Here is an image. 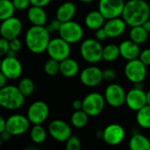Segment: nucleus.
<instances>
[{
  "label": "nucleus",
  "mask_w": 150,
  "mask_h": 150,
  "mask_svg": "<svg viewBox=\"0 0 150 150\" xmlns=\"http://www.w3.org/2000/svg\"><path fill=\"white\" fill-rule=\"evenodd\" d=\"M18 88L25 98H28L33 93L35 90V84H34V82L31 78L23 77L19 80Z\"/></svg>",
  "instance_id": "7c9ffc66"
},
{
  "label": "nucleus",
  "mask_w": 150,
  "mask_h": 150,
  "mask_svg": "<svg viewBox=\"0 0 150 150\" xmlns=\"http://www.w3.org/2000/svg\"><path fill=\"white\" fill-rule=\"evenodd\" d=\"M26 16L32 25H46L47 23V15L44 7L30 5Z\"/></svg>",
  "instance_id": "412c9836"
},
{
  "label": "nucleus",
  "mask_w": 150,
  "mask_h": 150,
  "mask_svg": "<svg viewBox=\"0 0 150 150\" xmlns=\"http://www.w3.org/2000/svg\"><path fill=\"white\" fill-rule=\"evenodd\" d=\"M105 18L101 14V12L98 11H90L84 18V24L87 28L91 30H97L100 27H102L105 22Z\"/></svg>",
  "instance_id": "b1692460"
},
{
  "label": "nucleus",
  "mask_w": 150,
  "mask_h": 150,
  "mask_svg": "<svg viewBox=\"0 0 150 150\" xmlns=\"http://www.w3.org/2000/svg\"><path fill=\"white\" fill-rule=\"evenodd\" d=\"M125 137V129L120 124H110L102 131V139L109 146H117L120 144L124 141Z\"/></svg>",
  "instance_id": "2eb2a0df"
},
{
  "label": "nucleus",
  "mask_w": 150,
  "mask_h": 150,
  "mask_svg": "<svg viewBox=\"0 0 150 150\" xmlns=\"http://www.w3.org/2000/svg\"><path fill=\"white\" fill-rule=\"evenodd\" d=\"M119 48H120V56L127 61H131L139 58L140 53L142 51L140 46L135 42L132 41L131 40H127L122 41L120 44Z\"/></svg>",
  "instance_id": "aec40b11"
},
{
  "label": "nucleus",
  "mask_w": 150,
  "mask_h": 150,
  "mask_svg": "<svg viewBox=\"0 0 150 150\" xmlns=\"http://www.w3.org/2000/svg\"><path fill=\"white\" fill-rule=\"evenodd\" d=\"M146 99H147V105H150V90L148 92H146Z\"/></svg>",
  "instance_id": "09e8293b"
},
{
  "label": "nucleus",
  "mask_w": 150,
  "mask_h": 150,
  "mask_svg": "<svg viewBox=\"0 0 150 150\" xmlns=\"http://www.w3.org/2000/svg\"><path fill=\"white\" fill-rule=\"evenodd\" d=\"M89 120L88 114L83 110H76L75 111L70 117V123L76 128H83L84 127Z\"/></svg>",
  "instance_id": "c85d7f7f"
},
{
  "label": "nucleus",
  "mask_w": 150,
  "mask_h": 150,
  "mask_svg": "<svg viewBox=\"0 0 150 150\" xmlns=\"http://www.w3.org/2000/svg\"><path fill=\"white\" fill-rule=\"evenodd\" d=\"M30 125L31 123L26 115L12 114L6 119L5 130L12 136H19L28 131Z\"/></svg>",
  "instance_id": "9b49d317"
},
{
  "label": "nucleus",
  "mask_w": 150,
  "mask_h": 150,
  "mask_svg": "<svg viewBox=\"0 0 150 150\" xmlns=\"http://www.w3.org/2000/svg\"><path fill=\"white\" fill-rule=\"evenodd\" d=\"M44 71L49 76H56L60 72V62L49 58L44 64Z\"/></svg>",
  "instance_id": "473e14b6"
},
{
  "label": "nucleus",
  "mask_w": 150,
  "mask_h": 150,
  "mask_svg": "<svg viewBox=\"0 0 150 150\" xmlns=\"http://www.w3.org/2000/svg\"><path fill=\"white\" fill-rule=\"evenodd\" d=\"M10 50L9 40L1 37L0 38V58L5 56Z\"/></svg>",
  "instance_id": "4c0bfd02"
},
{
  "label": "nucleus",
  "mask_w": 150,
  "mask_h": 150,
  "mask_svg": "<svg viewBox=\"0 0 150 150\" xmlns=\"http://www.w3.org/2000/svg\"><path fill=\"white\" fill-rule=\"evenodd\" d=\"M125 0H99L98 11L105 19L120 17L125 6Z\"/></svg>",
  "instance_id": "dca6fc26"
},
{
  "label": "nucleus",
  "mask_w": 150,
  "mask_h": 150,
  "mask_svg": "<svg viewBox=\"0 0 150 150\" xmlns=\"http://www.w3.org/2000/svg\"><path fill=\"white\" fill-rule=\"evenodd\" d=\"M103 46L95 38L84 40L80 46V54L88 63L95 64L102 60Z\"/></svg>",
  "instance_id": "20e7f679"
},
{
  "label": "nucleus",
  "mask_w": 150,
  "mask_h": 150,
  "mask_svg": "<svg viewBox=\"0 0 150 150\" xmlns=\"http://www.w3.org/2000/svg\"><path fill=\"white\" fill-rule=\"evenodd\" d=\"M126 93L127 92L121 85L118 83H111L105 88L104 98L106 104L112 107L118 108L125 104Z\"/></svg>",
  "instance_id": "f8f14e48"
},
{
  "label": "nucleus",
  "mask_w": 150,
  "mask_h": 150,
  "mask_svg": "<svg viewBox=\"0 0 150 150\" xmlns=\"http://www.w3.org/2000/svg\"><path fill=\"white\" fill-rule=\"evenodd\" d=\"M136 120L138 125L144 128L149 129L150 128V105H146L142 108L137 111Z\"/></svg>",
  "instance_id": "c756f323"
},
{
  "label": "nucleus",
  "mask_w": 150,
  "mask_h": 150,
  "mask_svg": "<svg viewBox=\"0 0 150 150\" xmlns=\"http://www.w3.org/2000/svg\"><path fill=\"white\" fill-rule=\"evenodd\" d=\"M149 21H150V15H149Z\"/></svg>",
  "instance_id": "864d4df0"
},
{
  "label": "nucleus",
  "mask_w": 150,
  "mask_h": 150,
  "mask_svg": "<svg viewBox=\"0 0 150 150\" xmlns=\"http://www.w3.org/2000/svg\"><path fill=\"white\" fill-rule=\"evenodd\" d=\"M67 150H80L81 149V141L76 135H71L66 142Z\"/></svg>",
  "instance_id": "72a5a7b5"
},
{
  "label": "nucleus",
  "mask_w": 150,
  "mask_h": 150,
  "mask_svg": "<svg viewBox=\"0 0 150 150\" xmlns=\"http://www.w3.org/2000/svg\"><path fill=\"white\" fill-rule=\"evenodd\" d=\"M0 137H1V139H2V141H3V142H8V141H10L11 138L12 137V135H11L9 132H7L6 130H4V131H3V132L0 134Z\"/></svg>",
  "instance_id": "c03bdc74"
},
{
  "label": "nucleus",
  "mask_w": 150,
  "mask_h": 150,
  "mask_svg": "<svg viewBox=\"0 0 150 150\" xmlns=\"http://www.w3.org/2000/svg\"><path fill=\"white\" fill-rule=\"evenodd\" d=\"M25 103V97L20 92L18 86L8 85L0 89V106L8 111L21 108Z\"/></svg>",
  "instance_id": "7ed1b4c3"
},
{
  "label": "nucleus",
  "mask_w": 150,
  "mask_h": 150,
  "mask_svg": "<svg viewBox=\"0 0 150 150\" xmlns=\"http://www.w3.org/2000/svg\"><path fill=\"white\" fill-rule=\"evenodd\" d=\"M16 11H25L31 5L30 0H11Z\"/></svg>",
  "instance_id": "c9c22d12"
},
{
  "label": "nucleus",
  "mask_w": 150,
  "mask_h": 150,
  "mask_svg": "<svg viewBox=\"0 0 150 150\" xmlns=\"http://www.w3.org/2000/svg\"><path fill=\"white\" fill-rule=\"evenodd\" d=\"M125 104L130 110L137 112L147 105L146 92L143 89L134 87L132 90L126 93Z\"/></svg>",
  "instance_id": "f3484780"
},
{
  "label": "nucleus",
  "mask_w": 150,
  "mask_h": 150,
  "mask_svg": "<svg viewBox=\"0 0 150 150\" xmlns=\"http://www.w3.org/2000/svg\"><path fill=\"white\" fill-rule=\"evenodd\" d=\"M47 136V130L44 128L42 124L33 125L30 130V138L32 142L35 144H41L43 143Z\"/></svg>",
  "instance_id": "cd10ccee"
},
{
  "label": "nucleus",
  "mask_w": 150,
  "mask_h": 150,
  "mask_svg": "<svg viewBox=\"0 0 150 150\" xmlns=\"http://www.w3.org/2000/svg\"><path fill=\"white\" fill-rule=\"evenodd\" d=\"M15 11L11 0H0V21L13 16Z\"/></svg>",
  "instance_id": "2f4dec72"
},
{
  "label": "nucleus",
  "mask_w": 150,
  "mask_h": 150,
  "mask_svg": "<svg viewBox=\"0 0 150 150\" xmlns=\"http://www.w3.org/2000/svg\"><path fill=\"white\" fill-rule=\"evenodd\" d=\"M7 81H8L7 77L0 71V89L4 87L7 84Z\"/></svg>",
  "instance_id": "a18cd8bd"
},
{
  "label": "nucleus",
  "mask_w": 150,
  "mask_h": 150,
  "mask_svg": "<svg viewBox=\"0 0 150 150\" xmlns=\"http://www.w3.org/2000/svg\"><path fill=\"white\" fill-rule=\"evenodd\" d=\"M76 13V6L73 2L66 1L62 3L56 10V18L62 23L72 20Z\"/></svg>",
  "instance_id": "4be33fe9"
},
{
  "label": "nucleus",
  "mask_w": 150,
  "mask_h": 150,
  "mask_svg": "<svg viewBox=\"0 0 150 150\" xmlns=\"http://www.w3.org/2000/svg\"><path fill=\"white\" fill-rule=\"evenodd\" d=\"M2 143H3V141H2V139H1V137H0V148H1V146H2Z\"/></svg>",
  "instance_id": "3c124183"
},
{
  "label": "nucleus",
  "mask_w": 150,
  "mask_h": 150,
  "mask_svg": "<svg viewBox=\"0 0 150 150\" xmlns=\"http://www.w3.org/2000/svg\"><path fill=\"white\" fill-rule=\"evenodd\" d=\"M0 25H1V21H0Z\"/></svg>",
  "instance_id": "5fc2aeb1"
},
{
  "label": "nucleus",
  "mask_w": 150,
  "mask_h": 150,
  "mask_svg": "<svg viewBox=\"0 0 150 150\" xmlns=\"http://www.w3.org/2000/svg\"><path fill=\"white\" fill-rule=\"evenodd\" d=\"M59 73L68 78L74 77L79 73V64L75 59L68 57L60 62Z\"/></svg>",
  "instance_id": "5701e85b"
},
{
  "label": "nucleus",
  "mask_w": 150,
  "mask_h": 150,
  "mask_svg": "<svg viewBox=\"0 0 150 150\" xmlns=\"http://www.w3.org/2000/svg\"><path fill=\"white\" fill-rule=\"evenodd\" d=\"M79 78L84 86L96 87L103 82L102 70L96 66L87 67L81 71Z\"/></svg>",
  "instance_id": "a211bd4d"
},
{
  "label": "nucleus",
  "mask_w": 150,
  "mask_h": 150,
  "mask_svg": "<svg viewBox=\"0 0 150 150\" xmlns=\"http://www.w3.org/2000/svg\"><path fill=\"white\" fill-rule=\"evenodd\" d=\"M0 66H1V58H0Z\"/></svg>",
  "instance_id": "603ef678"
},
{
  "label": "nucleus",
  "mask_w": 150,
  "mask_h": 150,
  "mask_svg": "<svg viewBox=\"0 0 150 150\" xmlns=\"http://www.w3.org/2000/svg\"><path fill=\"white\" fill-rule=\"evenodd\" d=\"M103 27L108 36V38H117L124 33L127 28V24L123 18L118 17L110 19H106Z\"/></svg>",
  "instance_id": "6ab92c4d"
},
{
  "label": "nucleus",
  "mask_w": 150,
  "mask_h": 150,
  "mask_svg": "<svg viewBox=\"0 0 150 150\" xmlns=\"http://www.w3.org/2000/svg\"><path fill=\"white\" fill-rule=\"evenodd\" d=\"M0 71L8 80H17L22 75L23 66L17 56L5 55L1 59Z\"/></svg>",
  "instance_id": "1a4fd4ad"
},
{
  "label": "nucleus",
  "mask_w": 150,
  "mask_h": 150,
  "mask_svg": "<svg viewBox=\"0 0 150 150\" xmlns=\"http://www.w3.org/2000/svg\"><path fill=\"white\" fill-rule=\"evenodd\" d=\"M138 59L147 67L150 66V48H146L144 50H142Z\"/></svg>",
  "instance_id": "58836bf2"
},
{
  "label": "nucleus",
  "mask_w": 150,
  "mask_h": 150,
  "mask_svg": "<svg viewBox=\"0 0 150 150\" xmlns=\"http://www.w3.org/2000/svg\"><path fill=\"white\" fill-rule=\"evenodd\" d=\"M49 116V107L44 101H35L32 103L26 112V117L33 125L43 124Z\"/></svg>",
  "instance_id": "9d476101"
},
{
  "label": "nucleus",
  "mask_w": 150,
  "mask_h": 150,
  "mask_svg": "<svg viewBox=\"0 0 150 150\" xmlns=\"http://www.w3.org/2000/svg\"><path fill=\"white\" fill-rule=\"evenodd\" d=\"M108 38L104 27H100L97 30H95V39L99 40V41H102V40H105Z\"/></svg>",
  "instance_id": "a19ab883"
},
{
  "label": "nucleus",
  "mask_w": 150,
  "mask_h": 150,
  "mask_svg": "<svg viewBox=\"0 0 150 150\" xmlns=\"http://www.w3.org/2000/svg\"><path fill=\"white\" fill-rule=\"evenodd\" d=\"M23 29L22 21L14 15L1 21L0 35L1 37L10 40L14 38H18Z\"/></svg>",
  "instance_id": "ddd939ff"
},
{
  "label": "nucleus",
  "mask_w": 150,
  "mask_h": 150,
  "mask_svg": "<svg viewBox=\"0 0 150 150\" xmlns=\"http://www.w3.org/2000/svg\"><path fill=\"white\" fill-rule=\"evenodd\" d=\"M51 1L52 0H30V3H31V5L45 7L47 4H49Z\"/></svg>",
  "instance_id": "79ce46f5"
},
{
  "label": "nucleus",
  "mask_w": 150,
  "mask_h": 150,
  "mask_svg": "<svg viewBox=\"0 0 150 150\" xmlns=\"http://www.w3.org/2000/svg\"><path fill=\"white\" fill-rule=\"evenodd\" d=\"M78 1H80L81 3H83V4H91L94 0H78Z\"/></svg>",
  "instance_id": "8fccbe9b"
},
{
  "label": "nucleus",
  "mask_w": 150,
  "mask_h": 150,
  "mask_svg": "<svg viewBox=\"0 0 150 150\" xmlns=\"http://www.w3.org/2000/svg\"><path fill=\"white\" fill-rule=\"evenodd\" d=\"M50 39V33L45 25H32L26 30L25 34L26 47L35 54L46 52Z\"/></svg>",
  "instance_id": "f03ea898"
},
{
  "label": "nucleus",
  "mask_w": 150,
  "mask_h": 150,
  "mask_svg": "<svg viewBox=\"0 0 150 150\" xmlns=\"http://www.w3.org/2000/svg\"><path fill=\"white\" fill-rule=\"evenodd\" d=\"M83 33H84L82 25L73 19L62 22L58 31L59 37L70 45L81 41L83 38Z\"/></svg>",
  "instance_id": "39448f33"
},
{
  "label": "nucleus",
  "mask_w": 150,
  "mask_h": 150,
  "mask_svg": "<svg viewBox=\"0 0 150 150\" xmlns=\"http://www.w3.org/2000/svg\"><path fill=\"white\" fill-rule=\"evenodd\" d=\"M5 124H6V120L0 115V134L5 130Z\"/></svg>",
  "instance_id": "49530a36"
},
{
  "label": "nucleus",
  "mask_w": 150,
  "mask_h": 150,
  "mask_svg": "<svg viewBox=\"0 0 150 150\" xmlns=\"http://www.w3.org/2000/svg\"><path fill=\"white\" fill-rule=\"evenodd\" d=\"M46 52L47 53L49 58L61 62L69 57L71 53V47L69 43H68L62 38L57 37L50 39Z\"/></svg>",
  "instance_id": "0eeeda50"
},
{
  "label": "nucleus",
  "mask_w": 150,
  "mask_h": 150,
  "mask_svg": "<svg viewBox=\"0 0 150 150\" xmlns=\"http://www.w3.org/2000/svg\"><path fill=\"white\" fill-rule=\"evenodd\" d=\"M103 75V81L105 82H112L117 77V72L112 69H106L105 70H102Z\"/></svg>",
  "instance_id": "f704fd0d"
},
{
  "label": "nucleus",
  "mask_w": 150,
  "mask_h": 150,
  "mask_svg": "<svg viewBox=\"0 0 150 150\" xmlns=\"http://www.w3.org/2000/svg\"><path fill=\"white\" fill-rule=\"evenodd\" d=\"M48 134L59 142H65L71 135L72 130L70 126L62 120H54L48 125Z\"/></svg>",
  "instance_id": "4468645a"
},
{
  "label": "nucleus",
  "mask_w": 150,
  "mask_h": 150,
  "mask_svg": "<svg viewBox=\"0 0 150 150\" xmlns=\"http://www.w3.org/2000/svg\"><path fill=\"white\" fill-rule=\"evenodd\" d=\"M61 24H62V22L55 18L54 19L51 20L48 24L47 23V25L45 26H46L47 30L49 32V33L51 34L52 33H54V32H58L59 31V28L61 26Z\"/></svg>",
  "instance_id": "e433bc0d"
},
{
  "label": "nucleus",
  "mask_w": 150,
  "mask_h": 150,
  "mask_svg": "<svg viewBox=\"0 0 150 150\" xmlns=\"http://www.w3.org/2000/svg\"><path fill=\"white\" fill-rule=\"evenodd\" d=\"M129 148L132 150H150V141L145 135L134 134L129 141Z\"/></svg>",
  "instance_id": "393cba45"
},
{
  "label": "nucleus",
  "mask_w": 150,
  "mask_h": 150,
  "mask_svg": "<svg viewBox=\"0 0 150 150\" xmlns=\"http://www.w3.org/2000/svg\"><path fill=\"white\" fill-rule=\"evenodd\" d=\"M9 46H10V50L18 53L21 49V47H22V42L18 39V38H14V39L9 40Z\"/></svg>",
  "instance_id": "ea45409f"
},
{
  "label": "nucleus",
  "mask_w": 150,
  "mask_h": 150,
  "mask_svg": "<svg viewBox=\"0 0 150 150\" xmlns=\"http://www.w3.org/2000/svg\"><path fill=\"white\" fill-rule=\"evenodd\" d=\"M130 40L138 45L143 44L147 41L149 38V33L143 28L142 25L132 26L129 33Z\"/></svg>",
  "instance_id": "a878e982"
},
{
  "label": "nucleus",
  "mask_w": 150,
  "mask_h": 150,
  "mask_svg": "<svg viewBox=\"0 0 150 150\" xmlns=\"http://www.w3.org/2000/svg\"><path fill=\"white\" fill-rule=\"evenodd\" d=\"M120 56V48L119 46L116 44H108L105 47H103V52H102V60L107 62H112L118 60V58Z\"/></svg>",
  "instance_id": "bb28decb"
},
{
  "label": "nucleus",
  "mask_w": 150,
  "mask_h": 150,
  "mask_svg": "<svg viewBox=\"0 0 150 150\" xmlns=\"http://www.w3.org/2000/svg\"><path fill=\"white\" fill-rule=\"evenodd\" d=\"M142 26H143V28L148 32V33H149L150 32V21L149 19H148V20H146L142 25Z\"/></svg>",
  "instance_id": "de8ad7c7"
},
{
  "label": "nucleus",
  "mask_w": 150,
  "mask_h": 150,
  "mask_svg": "<svg viewBox=\"0 0 150 150\" xmlns=\"http://www.w3.org/2000/svg\"><path fill=\"white\" fill-rule=\"evenodd\" d=\"M105 100L99 92H91L87 94L83 99V108L89 117L98 116L105 109Z\"/></svg>",
  "instance_id": "423d86ee"
},
{
  "label": "nucleus",
  "mask_w": 150,
  "mask_h": 150,
  "mask_svg": "<svg viewBox=\"0 0 150 150\" xmlns=\"http://www.w3.org/2000/svg\"><path fill=\"white\" fill-rule=\"evenodd\" d=\"M124 72L127 80L133 83H143L148 74L147 66L143 64L138 58L127 61L124 69Z\"/></svg>",
  "instance_id": "6e6552de"
},
{
  "label": "nucleus",
  "mask_w": 150,
  "mask_h": 150,
  "mask_svg": "<svg viewBox=\"0 0 150 150\" xmlns=\"http://www.w3.org/2000/svg\"><path fill=\"white\" fill-rule=\"evenodd\" d=\"M150 7L145 0H129L125 3L122 11V18L127 25H142L149 19Z\"/></svg>",
  "instance_id": "f257e3e1"
},
{
  "label": "nucleus",
  "mask_w": 150,
  "mask_h": 150,
  "mask_svg": "<svg viewBox=\"0 0 150 150\" xmlns=\"http://www.w3.org/2000/svg\"><path fill=\"white\" fill-rule=\"evenodd\" d=\"M72 107L75 111L81 110L83 108V100L81 99H75L72 103Z\"/></svg>",
  "instance_id": "37998d69"
}]
</instances>
